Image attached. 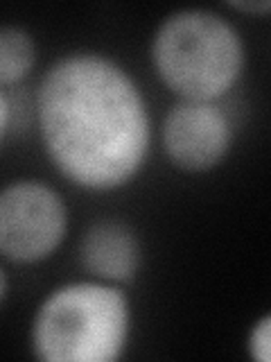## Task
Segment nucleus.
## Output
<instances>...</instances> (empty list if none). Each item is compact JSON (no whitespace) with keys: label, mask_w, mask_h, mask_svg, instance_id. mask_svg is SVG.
Masks as SVG:
<instances>
[{"label":"nucleus","mask_w":271,"mask_h":362,"mask_svg":"<svg viewBox=\"0 0 271 362\" xmlns=\"http://www.w3.org/2000/svg\"><path fill=\"white\" fill-rule=\"evenodd\" d=\"M158 77L183 100L215 102L229 90L244 66L240 34L206 9L167 16L152 43Z\"/></svg>","instance_id":"2"},{"label":"nucleus","mask_w":271,"mask_h":362,"mask_svg":"<svg viewBox=\"0 0 271 362\" xmlns=\"http://www.w3.org/2000/svg\"><path fill=\"white\" fill-rule=\"evenodd\" d=\"M39 124L54 165L90 190L129 181L150 145L147 107L131 77L90 52L64 57L45 73Z\"/></svg>","instance_id":"1"},{"label":"nucleus","mask_w":271,"mask_h":362,"mask_svg":"<svg viewBox=\"0 0 271 362\" xmlns=\"http://www.w3.org/2000/svg\"><path fill=\"white\" fill-rule=\"evenodd\" d=\"M248 356L260 362H271V315L263 317L248 335Z\"/></svg>","instance_id":"8"},{"label":"nucleus","mask_w":271,"mask_h":362,"mask_svg":"<svg viewBox=\"0 0 271 362\" xmlns=\"http://www.w3.org/2000/svg\"><path fill=\"white\" fill-rule=\"evenodd\" d=\"M9 98L3 90L0 93V113H3V122H0V134H3V139H7V132H9Z\"/></svg>","instance_id":"10"},{"label":"nucleus","mask_w":271,"mask_h":362,"mask_svg":"<svg viewBox=\"0 0 271 362\" xmlns=\"http://www.w3.org/2000/svg\"><path fill=\"white\" fill-rule=\"evenodd\" d=\"M34 59H37V45L25 30L5 28L0 32V82H20L32 71Z\"/></svg>","instance_id":"7"},{"label":"nucleus","mask_w":271,"mask_h":362,"mask_svg":"<svg viewBox=\"0 0 271 362\" xmlns=\"http://www.w3.org/2000/svg\"><path fill=\"white\" fill-rule=\"evenodd\" d=\"M79 256L90 274L107 281H127L138 269L140 247L127 224L102 220L84 233Z\"/></svg>","instance_id":"6"},{"label":"nucleus","mask_w":271,"mask_h":362,"mask_svg":"<svg viewBox=\"0 0 271 362\" xmlns=\"http://www.w3.org/2000/svg\"><path fill=\"white\" fill-rule=\"evenodd\" d=\"M129 331V303L102 283H71L52 292L32 326L34 354L48 362H113Z\"/></svg>","instance_id":"3"},{"label":"nucleus","mask_w":271,"mask_h":362,"mask_svg":"<svg viewBox=\"0 0 271 362\" xmlns=\"http://www.w3.org/2000/svg\"><path fill=\"white\" fill-rule=\"evenodd\" d=\"M68 226L64 199L39 181H18L0 195V249L14 263H37L61 245Z\"/></svg>","instance_id":"4"},{"label":"nucleus","mask_w":271,"mask_h":362,"mask_svg":"<svg viewBox=\"0 0 271 362\" xmlns=\"http://www.w3.org/2000/svg\"><path fill=\"white\" fill-rule=\"evenodd\" d=\"M237 11H246V14H271V0H244V3H229Z\"/></svg>","instance_id":"9"},{"label":"nucleus","mask_w":271,"mask_h":362,"mask_svg":"<svg viewBox=\"0 0 271 362\" xmlns=\"http://www.w3.org/2000/svg\"><path fill=\"white\" fill-rule=\"evenodd\" d=\"M233 129L226 113L212 102L183 100L163 122V145L169 161L188 173H206L226 156Z\"/></svg>","instance_id":"5"}]
</instances>
